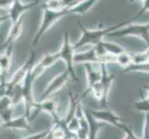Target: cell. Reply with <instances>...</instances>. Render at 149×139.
Instances as JSON below:
<instances>
[{
    "label": "cell",
    "mask_w": 149,
    "mask_h": 139,
    "mask_svg": "<svg viewBox=\"0 0 149 139\" xmlns=\"http://www.w3.org/2000/svg\"><path fill=\"white\" fill-rule=\"evenodd\" d=\"M140 16L138 14L134 15L133 17H132L129 20H126L124 22H121L118 24L112 25V26H109L106 28H101V29H95V30H91V29H87L85 28L84 25H81L80 22L79 27L81 29V36L79 38V40L73 45V48L75 50H77L78 48L81 47V46L84 45H96L99 43H101L103 39H104L106 36H107V34L114 32V31L120 29L122 27L126 26V25L130 24L132 22V20H134L136 19H138Z\"/></svg>",
    "instance_id": "cell-1"
},
{
    "label": "cell",
    "mask_w": 149,
    "mask_h": 139,
    "mask_svg": "<svg viewBox=\"0 0 149 139\" xmlns=\"http://www.w3.org/2000/svg\"><path fill=\"white\" fill-rule=\"evenodd\" d=\"M69 9L65 8L62 10H50V9H43V17L41 20L40 26L35 34L33 40L32 42V46H36L39 43V41L42 39V37L45 35V34L50 30V28L53 25L58 22L62 18L68 16Z\"/></svg>",
    "instance_id": "cell-2"
},
{
    "label": "cell",
    "mask_w": 149,
    "mask_h": 139,
    "mask_svg": "<svg viewBox=\"0 0 149 139\" xmlns=\"http://www.w3.org/2000/svg\"><path fill=\"white\" fill-rule=\"evenodd\" d=\"M109 37L135 36L141 38L149 47V22L147 23H130L120 29L107 34Z\"/></svg>",
    "instance_id": "cell-3"
},
{
    "label": "cell",
    "mask_w": 149,
    "mask_h": 139,
    "mask_svg": "<svg viewBox=\"0 0 149 139\" xmlns=\"http://www.w3.org/2000/svg\"><path fill=\"white\" fill-rule=\"evenodd\" d=\"M58 52L59 58L61 60H63L66 64V70L69 71L70 78H72L75 81H78V76L74 69V54L75 49L73 48V45L70 43L69 32H64L63 34V40L62 45Z\"/></svg>",
    "instance_id": "cell-4"
},
{
    "label": "cell",
    "mask_w": 149,
    "mask_h": 139,
    "mask_svg": "<svg viewBox=\"0 0 149 139\" xmlns=\"http://www.w3.org/2000/svg\"><path fill=\"white\" fill-rule=\"evenodd\" d=\"M34 61H35V52L33 50H32L30 52L29 57L26 59V61H25V62L20 66L16 71H15V73H13V75L11 76V78H10L8 81H7L6 96H9L10 94H11L12 90L14 89V87L22 83V81L24 80L27 73L33 66Z\"/></svg>",
    "instance_id": "cell-5"
},
{
    "label": "cell",
    "mask_w": 149,
    "mask_h": 139,
    "mask_svg": "<svg viewBox=\"0 0 149 139\" xmlns=\"http://www.w3.org/2000/svg\"><path fill=\"white\" fill-rule=\"evenodd\" d=\"M39 3V0H30V1H24V0H14L11 6L8 9V15L9 20H11L12 24L17 22L22 18V15L26 13L28 10L33 8Z\"/></svg>",
    "instance_id": "cell-6"
},
{
    "label": "cell",
    "mask_w": 149,
    "mask_h": 139,
    "mask_svg": "<svg viewBox=\"0 0 149 139\" xmlns=\"http://www.w3.org/2000/svg\"><path fill=\"white\" fill-rule=\"evenodd\" d=\"M107 64H99L100 70H101V80H100V85L102 87V99L99 102V104L101 107L106 108L107 106V99H109V92L111 89V86L113 82L115 80V75L110 73L107 69Z\"/></svg>",
    "instance_id": "cell-7"
},
{
    "label": "cell",
    "mask_w": 149,
    "mask_h": 139,
    "mask_svg": "<svg viewBox=\"0 0 149 139\" xmlns=\"http://www.w3.org/2000/svg\"><path fill=\"white\" fill-rule=\"evenodd\" d=\"M70 78V75L67 70H65L63 73H61L60 74L56 75L55 78L47 85V88L43 91L42 95H41L40 98H39V101H43L45 99L49 98L50 96H52L54 93L58 92V90L62 88V87L68 83Z\"/></svg>",
    "instance_id": "cell-8"
},
{
    "label": "cell",
    "mask_w": 149,
    "mask_h": 139,
    "mask_svg": "<svg viewBox=\"0 0 149 139\" xmlns=\"http://www.w3.org/2000/svg\"><path fill=\"white\" fill-rule=\"evenodd\" d=\"M90 113L95 120L101 122H107L112 124L117 128L120 129L122 124L124 123L122 118L110 110H91Z\"/></svg>",
    "instance_id": "cell-9"
},
{
    "label": "cell",
    "mask_w": 149,
    "mask_h": 139,
    "mask_svg": "<svg viewBox=\"0 0 149 139\" xmlns=\"http://www.w3.org/2000/svg\"><path fill=\"white\" fill-rule=\"evenodd\" d=\"M58 103L53 98H47L43 101L34 102L32 107V110L38 115L41 111H45L52 117L53 122L58 121L60 116L58 115Z\"/></svg>",
    "instance_id": "cell-10"
},
{
    "label": "cell",
    "mask_w": 149,
    "mask_h": 139,
    "mask_svg": "<svg viewBox=\"0 0 149 139\" xmlns=\"http://www.w3.org/2000/svg\"><path fill=\"white\" fill-rule=\"evenodd\" d=\"M95 64H84L85 73H86V81H87V87L86 89L84 91V94L87 96L90 94V90L93 87L98 84L101 80V70L98 64V67L95 68L94 66Z\"/></svg>",
    "instance_id": "cell-11"
},
{
    "label": "cell",
    "mask_w": 149,
    "mask_h": 139,
    "mask_svg": "<svg viewBox=\"0 0 149 139\" xmlns=\"http://www.w3.org/2000/svg\"><path fill=\"white\" fill-rule=\"evenodd\" d=\"M31 122L28 116L25 114L15 116L12 120L8 122L2 123L1 127L5 129H13V130H23L29 131L31 129Z\"/></svg>",
    "instance_id": "cell-12"
},
{
    "label": "cell",
    "mask_w": 149,
    "mask_h": 139,
    "mask_svg": "<svg viewBox=\"0 0 149 139\" xmlns=\"http://www.w3.org/2000/svg\"><path fill=\"white\" fill-rule=\"evenodd\" d=\"M13 45H10L8 47L3 50V53L0 54V74L2 78L7 80V75L10 69L12 62V56H13Z\"/></svg>",
    "instance_id": "cell-13"
},
{
    "label": "cell",
    "mask_w": 149,
    "mask_h": 139,
    "mask_svg": "<svg viewBox=\"0 0 149 139\" xmlns=\"http://www.w3.org/2000/svg\"><path fill=\"white\" fill-rule=\"evenodd\" d=\"M22 25H23V20L22 18L19 20H18L17 22H15L12 24L11 28L9 30V33L8 34V36L5 40V42L3 43L2 45H0V49L5 50L8 45H14L15 41H16L22 33Z\"/></svg>",
    "instance_id": "cell-14"
},
{
    "label": "cell",
    "mask_w": 149,
    "mask_h": 139,
    "mask_svg": "<svg viewBox=\"0 0 149 139\" xmlns=\"http://www.w3.org/2000/svg\"><path fill=\"white\" fill-rule=\"evenodd\" d=\"M84 111L87 122H88V139H96L100 130L104 127V125L102 124L101 122L95 120L89 110L84 109Z\"/></svg>",
    "instance_id": "cell-15"
},
{
    "label": "cell",
    "mask_w": 149,
    "mask_h": 139,
    "mask_svg": "<svg viewBox=\"0 0 149 139\" xmlns=\"http://www.w3.org/2000/svg\"><path fill=\"white\" fill-rule=\"evenodd\" d=\"M98 0H83L81 2L75 5L74 7L68 8L69 14H75L80 15V16H84L89 10L93 8Z\"/></svg>",
    "instance_id": "cell-16"
},
{
    "label": "cell",
    "mask_w": 149,
    "mask_h": 139,
    "mask_svg": "<svg viewBox=\"0 0 149 139\" xmlns=\"http://www.w3.org/2000/svg\"><path fill=\"white\" fill-rule=\"evenodd\" d=\"M102 45L104 47L106 53L112 56H118L126 51L125 48L122 47L121 45L113 42H105V41H102Z\"/></svg>",
    "instance_id": "cell-17"
},
{
    "label": "cell",
    "mask_w": 149,
    "mask_h": 139,
    "mask_svg": "<svg viewBox=\"0 0 149 139\" xmlns=\"http://www.w3.org/2000/svg\"><path fill=\"white\" fill-rule=\"evenodd\" d=\"M123 73H149V62L143 63H132L127 68L123 69Z\"/></svg>",
    "instance_id": "cell-18"
},
{
    "label": "cell",
    "mask_w": 149,
    "mask_h": 139,
    "mask_svg": "<svg viewBox=\"0 0 149 139\" xmlns=\"http://www.w3.org/2000/svg\"><path fill=\"white\" fill-rule=\"evenodd\" d=\"M60 59L59 58V55H58V52H56V53H47L43 56V58L41 59L38 62L42 65L44 68L47 70L49 67L53 66L56 62H58V61Z\"/></svg>",
    "instance_id": "cell-19"
},
{
    "label": "cell",
    "mask_w": 149,
    "mask_h": 139,
    "mask_svg": "<svg viewBox=\"0 0 149 139\" xmlns=\"http://www.w3.org/2000/svg\"><path fill=\"white\" fill-rule=\"evenodd\" d=\"M115 63L119 64L121 66L123 69L127 68L128 66H130L132 63V55L127 53L126 51L120 55L116 56V61Z\"/></svg>",
    "instance_id": "cell-20"
},
{
    "label": "cell",
    "mask_w": 149,
    "mask_h": 139,
    "mask_svg": "<svg viewBox=\"0 0 149 139\" xmlns=\"http://www.w3.org/2000/svg\"><path fill=\"white\" fill-rule=\"evenodd\" d=\"M149 62V47L143 52L136 53L132 55V63H143Z\"/></svg>",
    "instance_id": "cell-21"
},
{
    "label": "cell",
    "mask_w": 149,
    "mask_h": 139,
    "mask_svg": "<svg viewBox=\"0 0 149 139\" xmlns=\"http://www.w3.org/2000/svg\"><path fill=\"white\" fill-rule=\"evenodd\" d=\"M42 9H50V10H62L63 8L59 0H47L42 6Z\"/></svg>",
    "instance_id": "cell-22"
},
{
    "label": "cell",
    "mask_w": 149,
    "mask_h": 139,
    "mask_svg": "<svg viewBox=\"0 0 149 139\" xmlns=\"http://www.w3.org/2000/svg\"><path fill=\"white\" fill-rule=\"evenodd\" d=\"M134 108L141 112H149V101L146 99H139L134 103Z\"/></svg>",
    "instance_id": "cell-23"
},
{
    "label": "cell",
    "mask_w": 149,
    "mask_h": 139,
    "mask_svg": "<svg viewBox=\"0 0 149 139\" xmlns=\"http://www.w3.org/2000/svg\"><path fill=\"white\" fill-rule=\"evenodd\" d=\"M142 139H149V112L145 113V121H143Z\"/></svg>",
    "instance_id": "cell-24"
},
{
    "label": "cell",
    "mask_w": 149,
    "mask_h": 139,
    "mask_svg": "<svg viewBox=\"0 0 149 139\" xmlns=\"http://www.w3.org/2000/svg\"><path fill=\"white\" fill-rule=\"evenodd\" d=\"M48 133H49V130L48 131L40 132V133H33V135L28 136L22 138V139H45L48 136Z\"/></svg>",
    "instance_id": "cell-25"
},
{
    "label": "cell",
    "mask_w": 149,
    "mask_h": 139,
    "mask_svg": "<svg viewBox=\"0 0 149 139\" xmlns=\"http://www.w3.org/2000/svg\"><path fill=\"white\" fill-rule=\"evenodd\" d=\"M59 1L61 5H62L63 8H70L78 3L81 2L83 0H59Z\"/></svg>",
    "instance_id": "cell-26"
},
{
    "label": "cell",
    "mask_w": 149,
    "mask_h": 139,
    "mask_svg": "<svg viewBox=\"0 0 149 139\" xmlns=\"http://www.w3.org/2000/svg\"><path fill=\"white\" fill-rule=\"evenodd\" d=\"M143 7L142 8L138 11V15L139 16H142V15L145 13L146 11H149V0H143Z\"/></svg>",
    "instance_id": "cell-27"
},
{
    "label": "cell",
    "mask_w": 149,
    "mask_h": 139,
    "mask_svg": "<svg viewBox=\"0 0 149 139\" xmlns=\"http://www.w3.org/2000/svg\"><path fill=\"white\" fill-rule=\"evenodd\" d=\"M14 0H0V8L8 9Z\"/></svg>",
    "instance_id": "cell-28"
},
{
    "label": "cell",
    "mask_w": 149,
    "mask_h": 139,
    "mask_svg": "<svg viewBox=\"0 0 149 139\" xmlns=\"http://www.w3.org/2000/svg\"><path fill=\"white\" fill-rule=\"evenodd\" d=\"M9 20V17H8V15L6 14V15H1L0 16V24L3 23L4 22H6V20Z\"/></svg>",
    "instance_id": "cell-29"
},
{
    "label": "cell",
    "mask_w": 149,
    "mask_h": 139,
    "mask_svg": "<svg viewBox=\"0 0 149 139\" xmlns=\"http://www.w3.org/2000/svg\"><path fill=\"white\" fill-rule=\"evenodd\" d=\"M125 133V136H124V137H123V139H132V137L130 136L129 133Z\"/></svg>",
    "instance_id": "cell-30"
},
{
    "label": "cell",
    "mask_w": 149,
    "mask_h": 139,
    "mask_svg": "<svg viewBox=\"0 0 149 139\" xmlns=\"http://www.w3.org/2000/svg\"><path fill=\"white\" fill-rule=\"evenodd\" d=\"M131 2H134V1H137V0H130ZM138 1H143V0H138Z\"/></svg>",
    "instance_id": "cell-31"
},
{
    "label": "cell",
    "mask_w": 149,
    "mask_h": 139,
    "mask_svg": "<svg viewBox=\"0 0 149 139\" xmlns=\"http://www.w3.org/2000/svg\"><path fill=\"white\" fill-rule=\"evenodd\" d=\"M45 138H47V137H45Z\"/></svg>",
    "instance_id": "cell-32"
}]
</instances>
